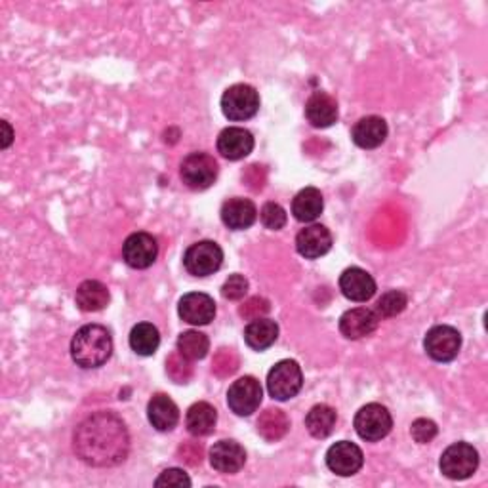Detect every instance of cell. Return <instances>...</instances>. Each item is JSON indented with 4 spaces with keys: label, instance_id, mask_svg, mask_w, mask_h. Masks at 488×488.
Masks as SVG:
<instances>
[{
    "label": "cell",
    "instance_id": "3",
    "mask_svg": "<svg viewBox=\"0 0 488 488\" xmlns=\"http://www.w3.org/2000/svg\"><path fill=\"white\" fill-rule=\"evenodd\" d=\"M439 468L446 479H469L479 468V452L469 443H454L443 452Z\"/></svg>",
    "mask_w": 488,
    "mask_h": 488
},
{
    "label": "cell",
    "instance_id": "5",
    "mask_svg": "<svg viewBox=\"0 0 488 488\" xmlns=\"http://www.w3.org/2000/svg\"><path fill=\"white\" fill-rule=\"evenodd\" d=\"M180 176L183 183L193 191H204L214 186L218 178V163L212 155L196 151L183 158Z\"/></svg>",
    "mask_w": 488,
    "mask_h": 488
},
{
    "label": "cell",
    "instance_id": "7",
    "mask_svg": "<svg viewBox=\"0 0 488 488\" xmlns=\"http://www.w3.org/2000/svg\"><path fill=\"white\" fill-rule=\"evenodd\" d=\"M353 424H355V431L359 433V437L363 441L378 443L389 435L393 428V418L386 406L371 403L361 408L357 416H355Z\"/></svg>",
    "mask_w": 488,
    "mask_h": 488
},
{
    "label": "cell",
    "instance_id": "25",
    "mask_svg": "<svg viewBox=\"0 0 488 488\" xmlns=\"http://www.w3.org/2000/svg\"><path fill=\"white\" fill-rule=\"evenodd\" d=\"M323 208H324L323 193L316 188L301 189L292 201V214L301 223L315 221L323 214Z\"/></svg>",
    "mask_w": 488,
    "mask_h": 488
},
{
    "label": "cell",
    "instance_id": "4",
    "mask_svg": "<svg viewBox=\"0 0 488 488\" xmlns=\"http://www.w3.org/2000/svg\"><path fill=\"white\" fill-rule=\"evenodd\" d=\"M303 372L296 361H279L268 374V391L275 401L294 399L301 391Z\"/></svg>",
    "mask_w": 488,
    "mask_h": 488
},
{
    "label": "cell",
    "instance_id": "38",
    "mask_svg": "<svg viewBox=\"0 0 488 488\" xmlns=\"http://www.w3.org/2000/svg\"><path fill=\"white\" fill-rule=\"evenodd\" d=\"M233 357H235L233 351L223 349V351L218 355V357H216V361H214V372H218L220 376H226V374L235 372L236 361H231V363H229V359H233Z\"/></svg>",
    "mask_w": 488,
    "mask_h": 488
},
{
    "label": "cell",
    "instance_id": "32",
    "mask_svg": "<svg viewBox=\"0 0 488 488\" xmlns=\"http://www.w3.org/2000/svg\"><path fill=\"white\" fill-rule=\"evenodd\" d=\"M166 374L172 378L176 384H188V381L193 378L191 361L183 357L180 351L172 353L166 359Z\"/></svg>",
    "mask_w": 488,
    "mask_h": 488
},
{
    "label": "cell",
    "instance_id": "39",
    "mask_svg": "<svg viewBox=\"0 0 488 488\" xmlns=\"http://www.w3.org/2000/svg\"><path fill=\"white\" fill-rule=\"evenodd\" d=\"M180 454L183 456L181 460L188 461V464H191V466H196V464H201V461H203V448L196 443L181 444Z\"/></svg>",
    "mask_w": 488,
    "mask_h": 488
},
{
    "label": "cell",
    "instance_id": "19",
    "mask_svg": "<svg viewBox=\"0 0 488 488\" xmlns=\"http://www.w3.org/2000/svg\"><path fill=\"white\" fill-rule=\"evenodd\" d=\"M389 128L388 123L381 116L376 115H368L363 116L361 121L355 123L351 130V138L353 143L361 149H376L381 143L388 140Z\"/></svg>",
    "mask_w": 488,
    "mask_h": 488
},
{
    "label": "cell",
    "instance_id": "40",
    "mask_svg": "<svg viewBox=\"0 0 488 488\" xmlns=\"http://www.w3.org/2000/svg\"><path fill=\"white\" fill-rule=\"evenodd\" d=\"M3 130H4V140H3V149H8L10 148V143H12V128L6 121H3Z\"/></svg>",
    "mask_w": 488,
    "mask_h": 488
},
{
    "label": "cell",
    "instance_id": "16",
    "mask_svg": "<svg viewBox=\"0 0 488 488\" xmlns=\"http://www.w3.org/2000/svg\"><path fill=\"white\" fill-rule=\"evenodd\" d=\"M246 464V452L244 448L236 441H218L212 448H210V466H212L218 473L233 475L239 473Z\"/></svg>",
    "mask_w": 488,
    "mask_h": 488
},
{
    "label": "cell",
    "instance_id": "17",
    "mask_svg": "<svg viewBox=\"0 0 488 488\" xmlns=\"http://www.w3.org/2000/svg\"><path fill=\"white\" fill-rule=\"evenodd\" d=\"M221 221L223 226L233 231H244L252 228L258 220V208L250 199L243 196H233L221 204Z\"/></svg>",
    "mask_w": 488,
    "mask_h": 488
},
{
    "label": "cell",
    "instance_id": "33",
    "mask_svg": "<svg viewBox=\"0 0 488 488\" xmlns=\"http://www.w3.org/2000/svg\"><path fill=\"white\" fill-rule=\"evenodd\" d=\"M261 223L271 231H281L286 226V210L276 203H266L260 212Z\"/></svg>",
    "mask_w": 488,
    "mask_h": 488
},
{
    "label": "cell",
    "instance_id": "34",
    "mask_svg": "<svg viewBox=\"0 0 488 488\" xmlns=\"http://www.w3.org/2000/svg\"><path fill=\"white\" fill-rule=\"evenodd\" d=\"M246 292H248V281L244 275H239V273L231 275L221 286V296L229 301L243 300L246 296Z\"/></svg>",
    "mask_w": 488,
    "mask_h": 488
},
{
    "label": "cell",
    "instance_id": "9",
    "mask_svg": "<svg viewBox=\"0 0 488 488\" xmlns=\"http://www.w3.org/2000/svg\"><path fill=\"white\" fill-rule=\"evenodd\" d=\"M263 399L261 384L254 376H244L233 381L228 391V406L236 416H252Z\"/></svg>",
    "mask_w": 488,
    "mask_h": 488
},
{
    "label": "cell",
    "instance_id": "24",
    "mask_svg": "<svg viewBox=\"0 0 488 488\" xmlns=\"http://www.w3.org/2000/svg\"><path fill=\"white\" fill-rule=\"evenodd\" d=\"M276 338H279V324L271 319H266V316L250 321V324L244 328V341L254 351L269 349Z\"/></svg>",
    "mask_w": 488,
    "mask_h": 488
},
{
    "label": "cell",
    "instance_id": "29",
    "mask_svg": "<svg viewBox=\"0 0 488 488\" xmlns=\"http://www.w3.org/2000/svg\"><path fill=\"white\" fill-rule=\"evenodd\" d=\"M161 346V334L151 323H140L130 332V348L140 357H151Z\"/></svg>",
    "mask_w": 488,
    "mask_h": 488
},
{
    "label": "cell",
    "instance_id": "10",
    "mask_svg": "<svg viewBox=\"0 0 488 488\" xmlns=\"http://www.w3.org/2000/svg\"><path fill=\"white\" fill-rule=\"evenodd\" d=\"M424 348L429 357L437 363H451L458 357L461 349V334L454 326L439 324L426 334Z\"/></svg>",
    "mask_w": 488,
    "mask_h": 488
},
{
    "label": "cell",
    "instance_id": "18",
    "mask_svg": "<svg viewBox=\"0 0 488 488\" xmlns=\"http://www.w3.org/2000/svg\"><path fill=\"white\" fill-rule=\"evenodd\" d=\"M254 149V136L246 128L229 126L220 132L218 136V151L228 161H241Z\"/></svg>",
    "mask_w": 488,
    "mask_h": 488
},
{
    "label": "cell",
    "instance_id": "11",
    "mask_svg": "<svg viewBox=\"0 0 488 488\" xmlns=\"http://www.w3.org/2000/svg\"><path fill=\"white\" fill-rule=\"evenodd\" d=\"M156 256H158L156 239L145 231L132 233L123 244V258L132 269L151 268Z\"/></svg>",
    "mask_w": 488,
    "mask_h": 488
},
{
    "label": "cell",
    "instance_id": "12",
    "mask_svg": "<svg viewBox=\"0 0 488 488\" xmlns=\"http://www.w3.org/2000/svg\"><path fill=\"white\" fill-rule=\"evenodd\" d=\"M363 464H364L363 451L357 444L349 441H340L328 448L326 452L328 469L340 475V477H351V475L359 473Z\"/></svg>",
    "mask_w": 488,
    "mask_h": 488
},
{
    "label": "cell",
    "instance_id": "26",
    "mask_svg": "<svg viewBox=\"0 0 488 488\" xmlns=\"http://www.w3.org/2000/svg\"><path fill=\"white\" fill-rule=\"evenodd\" d=\"M218 412L210 403H195L186 416L188 431L193 437H206L216 429Z\"/></svg>",
    "mask_w": 488,
    "mask_h": 488
},
{
    "label": "cell",
    "instance_id": "28",
    "mask_svg": "<svg viewBox=\"0 0 488 488\" xmlns=\"http://www.w3.org/2000/svg\"><path fill=\"white\" fill-rule=\"evenodd\" d=\"M338 414L332 406L328 404H316L306 416V428L311 437L315 439H326L336 428Z\"/></svg>",
    "mask_w": 488,
    "mask_h": 488
},
{
    "label": "cell",
    "instance_id": "8",
    "mask_svg": "<svg viewBox=\"0 0 488 488\" xmlns=\"http://www.w3.org/2000/svg\"><path fill=\"white\" fill-rule=\"evenodd\" d=\"M223 263V250L214 241H199L183 254V266L193 276L214 275Z\"/></svg>",
    "mask_w": 488,
    "mask_h": 488
},
{
    "label": "cell",
    "instance_id": "6",
    "mask_svg": "<svg viewBox=\"0 0 488 488\" xmlns=\"http://www.w3.org/2000/svg\"><path fill=\"white\" fill-rule=\"evenodd\" d=\"M221 111L229 121H248L260 111V94L250 84H233L223 92Z\"/></svg>",
    "mask_w": 488,
    "mask_h": 488
},
{
    "label": "cell",
    "instance_id": "21",
    "mask_svg": "<svg viewBox=\"0 0 488 488\" xmlns=\"http://www.w3.org/2000/svg\"><path fill=\"white\" fill-rule=\"evenodd\" d=\"M340 116L338 101L326 92H315L306 101V118L315 128L332 126Z\"/></svg>",
    "mask_w": 488,
    "mask_h": 488
},
{
    "label": "cell",
    "instance_id": "31",
    "mask_svg": "<svg viewBox=\"0 0 488 488\" xmlns=\"http://www.w3.org/2000/svg\"><path fill=\"white\" fill-rule=\"evenodd\" d=\"M408 306V296L403 292V290H388L386 294H381V298L376 303V313L380 319H391V316L401 315Z\"/></svg>",
    "mask_w": 488,
    "mask_h": 488
},
{
    "label": "cell",
    "instance_id": "37",
    "mask_svg": "<svg viewBox=\"0 0 488 488\" xmlns=\"http://www.w3.org/2000/svg\"><path fill=\"white\" fill-rule=\"evenodd\" d=\"M155 486H191V479L183 469L170 468L158 475L155 481Z\"/></svg>",
    "mask_w": 488,
    "mask_h": 488
},
{
    "label": "cell",
    "instance_id": "2",
    "mask_svg": "<svg viewBox=\"0 0 488 488\" xmlns=\"http://www.w3.org/2000/svg\"><path fill=\"white\" fill-rule=\"evenodd\" d=\"M111 355L113 338L101 324H86L71 340V357L81 368H100Z\"/></svg>",
    "mask_w": 488,
    "mask_h": 488
},
{
    "label": "cell",
    "instance_id": "23",
    "mask_svg": "<svg viewBox=\"0 0 488 488\" xmlns=\"http://www.w3.org/2000/svg\"><path fill=\"white\" fill-rule=\"evenodd\" d=\"M76 308L84 313H96L109 306L111 294L109 288L100 281H84L76 288Z\"/></svg>",
    "mask_w": 488,
    "mask_h": 488
},
{
    "label": "cell",
    "instance_id": "20",
    "mask_svg": "<svg viewBox=\"0 0 488 488\" xmlns=\"http://www.w3.org/2000/svg\"><path fill=\"white\" fill-rule=\"evenodd\" d=\"M340 290L351 301H368L376 294V281L361 268H349L340 275Z\"/></svg>",
    "mask_w": 488,
    "mask_h": 488
},
{
    "label": "cell",
    "instance_id": "14",
    "mask_svg": "<svg viewBox=\"0 0 488 488\" xmlns=\"http://www.w3.org/2000/svg\"><path fill=\"white\" fill-rule=\"evenodd\" d=\"M332 248V233L321 223L301 229L296 236V250L298 254L306 260H316L331 252Z\"/></svg>",
    "mask_w": 488,
    "mask_h": 488
},
{
    "label": "cell",
    "instance_id": "1",
    "mask_svg": "<svg viewBox=\"0 0 488 488\" xmlns=\"http://www.w3.org/2000/svg\"><path fill=\"white\" fill-rule=\"evenodd\" d=\"M75 454L92 468H115L128 458L130 435L124 421L115 412L90 414L73 435Z\"/></svg>",
    "mask_w": 488,
    "mask_h": 488
},
{
    "label": "cell",
    "instance_id": "27",
    "mask_svg": "<svg viewBox=\"0 0 488 488\" xmlns=\"http://www.w3.org/2000/svg\"><path fill=\"white\" fill-rule=\"evenodd\" d=\"M290 429V420L281 408H268L258 418V433L268 443L281 441Z\"/></svg>",
    "mask_w": 488,
    "mask_h": 488
},
{
    "label": "cell",
    "instance_id": "35",
    "mask_svg": "<svg viewBox=\"0 0 488 488\" xmlns=\"http://www.w3.org/2000/svg\"><path fill=\"white\" fill-rule=\"evenodd\" d=\"M437 424H435L433 420L428 418H418L416 421H412L411 426V435L412 439L420 444H428L431 443L435 437H437Z\"/></svg>",
    "mask_w": 488,
    "mask_h": 488
},
{
    "label": "cell",
    "instance_id": "30",
    "mask_svg": "<svg viewBox=\"0 0 488 488\" xmlns=\"http://www.w3.org/2000/svg\"><path fill=\"white\" fill-rule=\"evenodd\" d=\"M208 349H210V341H208L206 334H203L199 331L181 332L178 338V351L189 361L204 359Z\"/></svg>",
    "mask_w": 488,
    "mask_h": 488
},
{
    "label": "cell",
    "instance_id": "15",
    "mask_svg": "<svg viewBox=\"0 0 488 488\" xmlns=\"http://www.w3.org/2000/svg\"><path fill=\"white\" fill-rule=\"evenodd\" d=\"M380 321L381 319L374 309L355 308L340 316V332L348 340H361L371 336L378 328Z\"/></svg>",
    "mask_w": 488,
    "mask_h": 488
},
{
    "label": "cell",
    "instance_id": "13",
    "mask_svg": "<svg viewBox=\"0 0 488 488\" xmlns=\"http://www.w3.org/2000/svg\"><path fill=\"white\" fill-rule=\"evenodd\" d=\"M178 313L181 321L193 326H206L216 316V301L204 292H189L180 300Z\"/></svg>",
    "mask_w": 488,
    "mask_h": 488
},
{
    "label": "cell",
    "instance_id": "22",
    "mask_svg": "<svg viewBox=\"0 0 488 488\" xmlns=\"http://www.w3.org/2000/svg\"><path fill=\"white\" fill-rule=\"evenodd\" d=\"M148 418L156 431H172L180 421V411L168 395H153L148 404Z\"/></svg>",
    "mask_w": 488,
    "mask_h": 488
},
{
    "label": "cell",
    "instance_id": "36",
    "mask_svg": "<svg viewBox=\"0 0 488 488\" xmlns=\"http://www.w3.org/2000/svg\"><path fill=\"white\" fill-rule=\"evenodd\" d=\"M269 309H271L269 301L266 298L256 296V298H250L243 303V306L239 308V315L246 321H256V319H261V316H266L269 313Z\"/></svg>",
    "mask_w": 488,
    "mask_h": 488
}]
</instances>
